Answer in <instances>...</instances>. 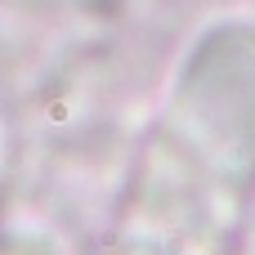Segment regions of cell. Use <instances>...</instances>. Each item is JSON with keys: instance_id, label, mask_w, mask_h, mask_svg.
Listing matches in <instances>:
<instances>
[{"instance_id": "6da1fadb", "label": "cell", "mask_w": 255, "mask_h": 255, "mask_svg": "<svg viewBox=\"0 0 255 255\" xmlns=\"http://www.w3.org/2000/svg\"><path fill=\"white\" fill-rule=\"evenodd\" d=\"M0 255H54V247L45 242V238H4L0 242Z\"/></svg>"}]
</instances>
